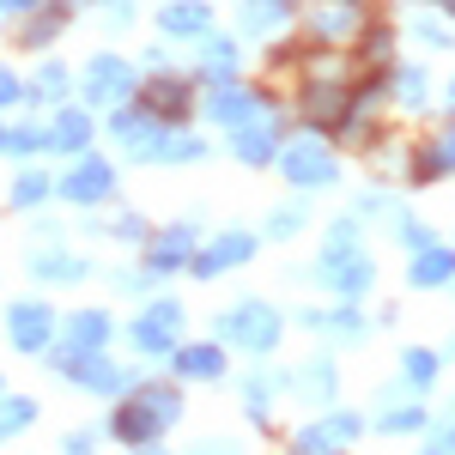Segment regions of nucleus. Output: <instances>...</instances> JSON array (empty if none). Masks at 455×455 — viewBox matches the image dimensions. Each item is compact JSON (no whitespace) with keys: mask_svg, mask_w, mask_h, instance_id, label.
Here are the masks:
<instances>
[{"mask_svg":"<svg viewBox=\"0 0 455 455\" xmlns=\"http://www.w3.org/2000/svg\"><path fill=\"white\" fill-rule=\"evenodd\" d=\"M0 6H12V12H25V6H36V0H0Z\"/></svg>","mask_w":455,"mask_h":455,"instance_id":"2f4dec72","label":"nucleus"},{"mask_svg":"<svg viewBox=\"0 0 455 455\" xmlns=\"http://www.w3.org/2000/svg\"><path fill=\"white\" fill-rule=\"evenodd\" d=\"M176 371H182V377H212V371H219V352H212V347L176 352Z\"/></svg>","mask_w":455,"mask_h":455,"instance_id":"a211bd4d","label":"nucleus"},{"mask_svg":"<svg viewBox=\"0 0 455 455\" xmlns=\"http://www.w3.org/2000/svg\"><path fill=\"white\" fill-rule=\"evenodd\" d=\"M68 92V73L61 68H43V98H61Z\"/></svg>","mask_w":455,"mask_h":455,"instance_id":"c85d7f7f","label":"nucleus"},{"mask_svg":"<svg viewBox=\"0 0 455 455\" xmlns=\"http://www.w3.org/2000/svg\"><path fill=\"white\" fill-rule=\"evenodd\" d=\"M201 61H207V73H231V68H237V49H231L225 36H207V49H201Z\"/></svg>","mask_w":455,"mask_h":455,"instance_id":"412c9836","label":"nucleus"},{"mask_svg":"<svg viewBox=\"0 0 455 455\" xmlns=\"http://www.w3.org/2000/svg\"><path fill=\"white\" fill-rule=\"evenodd\" d=\"M171 36H201L212 25V12L201 6V0H182V6H164V19H158Z\"/></svg>","mask_w":455,"mask_h":455,"instance_id":"9b49d317","label":"nucleus"},{"mask_svg":"<svg viewBox=\"0 0 455 455\" xmlns=\"http://www.w3.org/2000/svg\"><path fill=\"white\" fill-rule=\"evenodd\" d=\"M431 371H437L431 352H407V377H413V383H431Z\"/></svg>","mask_w":455,"mask_h":455,"instance_id":"a878e982","label":"nucleus"},{"mask_svg":"<svg viewBox=\"0 0 455 455\" xmlns=\"http://www.w3.org/2000/svg\"><path fill=\"white\" fill-rule=\"evenodd\" d=\"M12 98H19V79H12V73H0V104H12Z\"/></svg>","mask_w":455,"mask_h":455,"instance_id":"7c9ffc66","label":"nucleus"},{"mask_svg":"<svg viewBox=\"0 0 455 455\" xmlns=\"http://www.w3.org/2000/svg\"><path fill=\"white\" fill-rule=\"evenodd\" d=\"M207 109H212V122H225V128H243L249 116H261V104H255L249 92H237L231 79H219V92H212Z\"/></svg>","mask_w":455,"mask_h":455,"instance_id":"6e6552de","label":"nucleus"},{"mask_svg":"<svg viewBox=\"0 0 455 455\" xmlns=\"http://www.w3.org/2000/svg\"><path fill=\"white\" fill-rule=\"evenodd\" d=\"M188 231H164V237H158V243H152V274H171V267H182V261H188Z\"/></svg>","mask_w":455,"mask_h":455,"instance_id":"ddd939ff","label":"nucleus"},{"mask_svg":"<svg viewBox=\"0 0 455 455\" xmlns=\"http://www.w3.org/2000/svg\"><path fill=\"white\" fill-rule=\"evenodd\" d=\"M285 176H291V182H328V176H334L328 146L322 140H298L291 152H285Z\"/></svg>","mask_w":455,"mask_h":455,"instance_id":"20e7f679","label":"nucleus"},{"mask_svg":"<svg viewBox=\"0 0 455 455\" xmlns=\"http://www.w3.org/2000/svg\"><path fill=\"white\" fill-rule=\"evenodd\" d=\"M109 188H116V176H109V164H98V158L73 164V176L61 182V195H68V201H104Z\"/></svg>","mask_w":455,"mask_h":455,"instance_id":"0eeeda50","label":"nucleus"},{"mask_svg":"<svg viewBox=\"0 0 455 455\" xmlns=\"http://www.w3.org/2000/svg\"><path fill=\"white\" fill-rule=\"evenodd\" d=\"M146 104L152 109H164V116H182V104H188V92H182V85H176V79H158V85H152V92H146Z\"/></svg>","mask_w":455,"mask_h":455,"instance_id":"aec40b11","label":"nucleus"},{"mask_svg":"<svg viewBox=\"0 0 455 455\" xmlns=\"http://www.w3.org/2000/svg\"><path fill=\"white\" fill-rule=\"evenodd\" d=\"M176 334H182V310H176V304H152V310L140 315V328H134L140 352H171Z\"/></svg>","mask_w":455,"mask_h":455,"instance_id":"f03ea898","label":"nucleus"},{"mask_svg":"<svg viewBox=\"0 0 455 455\" xmlns=\"http://www.w3.org/2000/svg\"><path fill=\"white\" fill-rule=\"evenodd\" d=\"M146 455H158V450H146Z\"/></svg>","mask_w":455,"mask_h":455,"instance_id":"72a5a7b5","label":"nucleus"},{"mask_svg":"<svg viewBox=\"0 0 455 455\" xmlns=\"http://www.w3.org/2000/svg\"><path fill=\"white\" fill-rule=\"evenodd\" d=\"M85 140H92V122H85V109H68V116L55 122V134H49V146H61V152H79Z\"/></svg>","mask_w":455,"mask_h":455,"instance_id":"4468645a","label":"nucleus"},{"mask_svg":"<svg viewBox=\"0 0 455 455\" xmlns=\"http://www.w3.org/2000/svg\"><path fill=\"white\" fill-rule=\"evenodd\" d=\"M128 79H134V73L122 68V61H116V55H98V61H92V68H85V92H92V98H98V104H116V98H122V92H128Z\"/></svg>","mask_w":455,"mask_h":455,"instance_id":"423d86ee","label":"nucleus"},{"mask_svg":"<svg viewBox=\"0 0 455 455\" xmlns=\"http://www.w3.org/2000/svg\"><path fill=\"white\" fill-rule=\"evenodd\" d=\"M12 347H49V310L43 304H12Z\"/></svg>","mask_w":455,"mask_h":455,"instance_id":"1a4fd4ad","label":"nucleus"},{"mask_svg":"<svg viewBox=\"0 0 455 455\" xmlns=\"http://www.w3.org/2000/svg\"><path fill=\"white\" fill-rule=\"evenodd\" d=\"M109 128H116V140L128 146L134 158L158 152V116H152V109H116V122H109Z\"/></svg>","mask_w":455,"mask_h":455,"instance_id":"7ed1b4c3","label":"nucleus"},{"mask_svg":"<svg viewBox=\"0 0 455 455\" xmlns=\"http://www.w3.org/2000/svg\"><path fill=\"white\" fill-rule=\"evenodd\" d=\"M401 98L407 104H425V73H401Z\"/></svg>","mask_w":455,"mask_h":455,"instance_id":"cd10ccee","label":"nucleus"},{"mask_svg":"<svg viewBox=\"0 0 455 455\" xmlns=\"http://www.w3.org/2000/svg\"><path fill=\"white\" fill-rule=\"evenodd\" d=\"M6 146L12 152H36V146H49V134L43 128H19V134H6Z\"/></svg>","mask_w":455,"mask_h":455,"instance_id":"393cba45","label":"nucleus"},{"mask_svg":"<svg viewBox=\"0 0 455 455\" xmlns=\"http://www.w3.org/2000/svg\"><path fill=\"white\" fill-rule=\"evenodd\" d=\"M450 6H455V0H450Z\"/></svg>","mask_w":455,"mask_h":455,"instance_id":"f704fd0d","label":"nucleus"},{"mask_svg":"<svg viewBox=\"0 0 455 455\" xmlns=\"http://www.w3.org/2000/svg\"><path fill=\"white\" fill-rule=\"evenodd\" d=\"M104 315H73V328H68V358L61 364H73V358H85V352H98L104 347Z\"/></svg>","mask_w":455,"mask_h":455,"instance_id":"f8f14e48","label":"nucleus"},{"mask_svg":"<svg viewBox=\"0 0 455 455\" xmlns=\"http://www.w3.org/2000/svg\"><path fill=\"white\" fill-rule=\"evenodd\" d=\"M0 146H6V134H0Z\"/></svg>","mask_w":455,"mask_h":455,"instance_id":"473e14b6","label":"nucleus"},{"mask_svg":"<svg viewBox=\"0 0 455 455\" xmlns=\"http://www.w3.org/2000/svg\"><path fill=\"white\" fill-rule=\"evenodd\" d=\"M280 19H285L280 0H243V25H249V31H274Z\"/></svg>","mask_w":455,"mask_h":455,"instance_id":"f3484780","label":"nucleus"},{"mask_svg":"<svg viewBox=\"0 0 455 455\" xmlns=\"http://www.w3.org/2000/svg\"><path fill=\"white\" fill-rule=\"evenodd\" d=\"M249 249H255V243H249V237H219V243H212L207 255H201V261H195V267H201V274H219V267H225V261H243Z\"/></svg>","mask_w":455,"mask_h":455,"instance_id":"dca6fc26","label":"nucleus"},{"mask_svg":"<svg viewBox=\"0 0 455 455\" xmlns=\"http://www.w3.org/2000/svg\"><path fill=\"white\" fill-rule=\"evenodd\" d=\"M176 413V395L171 388H146L134 407H122V419H116V437H128V443H146L158 425Z\"/></svg>","mask_w":455,"mask_h":455,"instance_id":"f257e3e1","label":"nucleus"},{"mask_svg":"<svg viewBox=\"0 0 455 455\" xmlns=\"http://www.w3.org/2000/svg\"><path fill=\"white\" fill-rule=\"evenodd\" d=\"M450 164H455V134L437 140V152H431V171H450Z\"/></svg>","mask_w":455,"mask_h":455,"instance_id":"c756f323","label":"nucleus"},{"mask_svg":"<svg viewBox=\"0 0 455 455\" xmlns=\"http://www.w3.org/2000/svg\"><path fill=\"white\" fill-rule=\"evenodd\" d=\"M352 25H358L352 6H328V12H315V31H322V36H352Z\"/></svg>","mask_w":455,"mask_h":455,"instance_id":"6ab92c4d","label":"nucleus"},{"mask_svg":"<svg viewBox=\"0 0 455 455\" xmlns=\"http://www.w3.org/2000/svg\"><path fill=\"white\" fill-rule=\"evenodd\" d=\"M274 128H267V122H261V116H249L243 128H237V158H249V164H267V158H274Z\"/></svg>","mask_w":455,"mask_h":455,"instance_id":"9d476101","label":"nucleus"},{"mask_svg":"<svg viewBox=\"0 0 455 455\" xmlns=\"http://www.w3.org/2000/svg\"><path fill=\"white\" fill-rule=\"evenodd\" d=\"M450 274H455V255H450V249H425L419 261H413V280H419V285H443Z\"/></svg>","mask_w":455,"mask_h":455,"instance_id":"2eb2a0df","label":"nucleus"},{"mask_svg":"<svg viewBox=\"0 0 455 455\" xmlns=\"http://www.w3.org/2000/svg\"><path fill=\"white\" fill-rule=\"evenodd\" d=\"M225 340H237V347H274V315L261 310V304H243V310L225 322Z\"/></svg>","mask_w":455,"mask_h":455,"instance_id":"39448f33","label":"nucleus"},{"mask_svg":"<svg viewBox=\"0 0 455 455\" xmlns=\"http://www.w3.org/2000/svg\"><path fill=\"white\" fill-rule=\"evenodd\" d=\"M36 274H43V280H73V274H85V267L68 261V255H36Z\"/></svg>","mask_w":455,"mask_h":455,"instance_id":"4be33fe9","label":"nucleus"},{"mask_svg":"<svg viewBox=\"0 0 455 455\" xmlns=\"http://www.w3.org/2000/svg\"><path fill=\"white\" fill-rule=\"evenodd\" d=\"M158 158H201V140H158Z\"/></svg>","mask_w":455,"mask_h":455,"instance_id":"bb28decb","label":"nucleus"},{"mask_svg":"<svg viewBox=\"0 0 455 455\" xmlns=\"http://www.w3.org/2000/svg\"><path fill=\"white\" fill-rule=\"evenodd\" d=\"M43 195H49V182H43L36 171H25V176H19V188H12V201H19V207H31V201H43Z\"/></svg>","mask_w":455,"mask_h":455,"instance_id":"b1692460","label":"nucleus"},{"mask_svg":"<svg viewBox=\"0 0 455 455\" xmlns=\"http://www.w3.org/2000/svg\"><path fill=\"white\" fill-rule=\"evenodd\" d=\"M25 419H31V401H0V437H12Z\"/></svg>","mask_w":455,"mask_h":455,"instance_id":"5701e85b","label":"nucleus"}]
</instances>
